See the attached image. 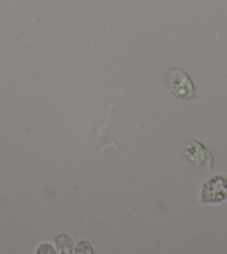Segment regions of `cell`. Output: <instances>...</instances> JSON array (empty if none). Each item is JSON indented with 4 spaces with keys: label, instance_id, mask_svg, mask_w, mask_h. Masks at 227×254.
Listing matches in <instances>:
<instances>
[{
    "label": "cell",
    "instance_id": "1",
    "mask_svg": "<svg viewBox=\"0 0 227 254\" xmlns=\"http://www.w3.org/2000/svg\"><path fill=\"white\" fill-rule=\"evenodd\" d=\"M166 83L170 93L180 101H190L196 97L194 83L187 72L180 68H172L170 70Z\"/></svg>",
    "mask_w": 227,
    "mask_h": 254
},
{
    "label": "cell",
    "instance_id": "2",
    "mask_svg": "<svg viewBox=\"0 0 227 254\" xmlns=\"http://www.w3.org/2000/svg\"><path fill=\"white\" fill-rule=\"evenodd\" d=\"M227 199V175L216 174L204 182L201 201L204 204H219Z\"/></svg>",
    "mask_w": 227,
    "mask_h": 254
},
{
    "label": "cell",
    "instance_id": "3",
    "mask_svg": "<svg viewBox=\"0 0 227 254\" xmlns=\"http://www.w3.org/2000/svg\"><path fill=\"white\" fill-rule=\"evenodd\" d=\"M186 160L199 170H211L213 166V156L211 152L197 140H188L184 146Z\"/></svg>",
    "mask_w": 227,
    "mask_h": 254
},
{
    "label": "cell",
    "instance_id": "4",
    "mask_svg": "<svg viewBox=\"0 0 227 254\" xmlns=\"http://www.w3.org/2000/svg\"><path fill=\"white\" fill-rule=\"evenodd\" d=\"M55 249L58 254H74V241L66 233L57 234L55 238Z\"/></svg>",
    "mask_w": 227,
    "mask_h": 254
},
{
    "label": "cell",
    "instance_id": "5",
    "mask_svg": "<svg viewBox=\"0 0 227 254\" xmlns=\"http://www.w3.org/2000/svg\"><path fill=\"white\" fill-rule=\"evenodd\" d=\"M74 254H95L93 244L87 240H81L74 249Z\"/></svg>",
    "mask_w": 227,
    "mask_h": 254
},
{
    "label": "cell",
    "instance_id": "6",
    "mask_svg": "<svg viewBox=\"0 0 227 254\" xmlns=\"http://www.w3.org/2000/svg\"><path fill=\"white\" fill-rule=\"evenodd\" d=\"M35 254H58V253L56 251V249L54 248L51 243L44 242L37 247Z\"/></svg>",
    "mask_w": 227,
    "mask_h": 254
}]
</instances>
